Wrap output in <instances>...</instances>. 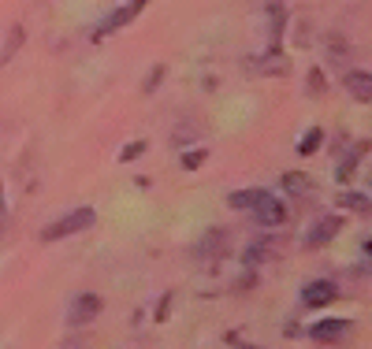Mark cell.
I'll use <instances>...</instances> for the list:
<instances>
[{"instance_id": "6da1fadb", "label": "cell", "mask_w": 372, "mask_h": 349, "mask_svg": "<svg viewBox=\"0 0 372 349\" xmlns=\"http://www.w3.org/2000/svg\"><path fill=\"white\" fill-rule=\"evenodd\" d=\"M97 223V212L94 208H75V212L60 216L56 223H49L41 231V242H60V238H71V234H83L86 227Z\"/></svg>"}, {"instance_id": "7a4b0ae2", "label": "cell", "mask_w": 372, "mask_h": 349, "mask_svg": "<svg viewBox=\"0 0 372 349\" xmlns=\"http://www.w3.org/2000/svg\"><path fill=\"white\" fill-rule=\"evenodd\" d=\"M145 4H149V0H127L123 8H116L112 15H108V19H101L97 23V30H94V38L101 41V38H108V34H116V30H123L127 23H134L138 19V15L145 12Z\"/></svg>"}, {"instance_id": "3957f363", "label": "cell", "mask_w": 372, "mask_h": 349, "mask_svg": "<svg viewBox=\"0 0 372 349\" xmlns=\"http://www.w3.org/2000/svg\"><path fill=\"white\" fill-rule=\"evenodd\" d=\"M347 335H350V319H320V324L309 327V338L324 346H339Z\"/></svg>"}, {"instance_id": "277c9868", "label": "cell", "mask_w": 372, "mask_h": 349, "mask_svg": "<svg viewBox=\"0 0 372 349\" xmlns=\"http://www.w3.org/2000/svg\"><path fill=\"white\" fill-rule=\"evenodd\" d=\"M253 216H257L261 227H279V223L287 219V208H283V201H279V197L265 194L257 205H253Z\"/></svg>"}, {"instance_id": "5b68a950", "label": "cell", "mask_w": 372, "mask_h": 349, "mask_svg": "<svg viewBox=\"0 0 372 349\" xmlns=\"http://www.w3.org/2000/svg\"><path fill=\"white\" fill-rule=\"evenodd\" d=\"M101 308H105V301L97 297V293H78V297L71 301V308H67V319L71 324H89Z\"/></svg>"}, {"instance_id": "8992f818", "label": "cell", "mask_w": 372, "mask_h": 349, "mask_svg": "<svg viewBox=\"0 0 372 349\" xmlns=\"http://www.w3.org/2000/svg\"><path fill=\"white\" fill-rule=\"evenodd\" d=\"M339 219L335 216H324V219H316V223L309 227V234H305V249H324V245L331 242L335 234H339Z\"/></svg>"}, {"instance_id": "52a82bcc", "label": "cell", "mask_w": 372, "mask_h": 349, "mask_svg": "<svg viewBox=\"0 0 372 349\" xmlns=\"http://www.w3.org/2000/svg\"><path fill=\"white\" fill-rule=\"evenodd\" d=\"M335 297H339V290H335V282H328V279H316L302 290L305 308H324V305H331Z\"/></svg>"}, {"instance_id": "ba28073f", "label": "cell", "mask_w": 372, "mask_h": 349, "mask_svg": "<svg viewBox=\"0 0 372 349\" xmlns=\"http://www.w3.org/2000/svg\"><path fill=\"white\" fill-rule=\"evenodd\" d=\"M342 82H347V89H350L358 100H365V104L372 100V75H369V71H350Z\"/></svg>"}, {"instance_id": "9c48e42d", "label": "cell", "mask_w": 372, "mask_h": 349, "mask_svg": "<svg viewBox=\"0 0 372 349\" xmlns=\"http://www.w3.org/2000/svg\"><path fill=\"white\" fill-rule=\"evenodd\" d=\"M228 242H231V238H228V231H208L205 234V242L201 245H197V253H201V256H223V253H228Z\"/></svg>"}, {"instance_id": "30bf717a", "label": "cell", "mask_w": 372, "mask_h": 349, "mask_svg": "<svg viewBox=\"0 0 372 349\" xmlns=\"http://www.w3.org/2000/svg\"><path fill=\"white\" fill-rule=\"evenodd\" d=\"M279 186H283L287 194H305V190H313V182H309V174H302V171H287L283 179H279Z\"/></svg>"}, {"instance_id": "8fae6325", "label": "cell", "mask_w": 372, "mask_h": 349, "mask_svg": "<svg viewBox=\"0 0 372 349\" xmlns=\"http://www.w3.org/2000/svg\"><path fill=\"white\" fill-rule=\"evenodd\" d=\"M261 197H265V190H234L228 201H231V208H250L253 212V205H257Z\"/></svg>"}, {"instance_id": "7c38bea8", "label": "cell", "mask_w": 372, "mask_h": 349, "mask_svg": "<svg viewBox=\"0 0 372 349\" xmlns=\"http://www.w3.org/2000/svg\"><path fill=\"white\" fill-rule=\"evenodd\" d=\"M19 45H23V26L15 23V26H12V34H8V41H4V49H0V63L12 60L15 52H19Z\"/></svg>"}, {"instance_id": "4fadbf2b", "label": "cell", "mask_w": 372, "mask_h": 349, "mask_svg": "<svg viewBox=\"0 0 372 349\" xmlns=\"http://www.w3.org/2000/svg\"><path fill=\"white\" fill-rule=\"evenodd\" d=\"M320 137H324V131H320V126H313V131L305 134L302 142H298V153H302V156H313L316 149H320Z\"/></svg>"}, {"instance_id": "5bb4252c", "label": "cell", "mask_w": 372, "mask_h": 349, "mask_svg": "<svg viewBox=\"0 0 372 349\" xmlns=\"http://www.w3.org/2000/svg\"><path fill=\"white\" fill-rule=\"evenodd\" d=\"M339 201H342L347 208H353V212H369V197H365V194H342Z\"/></svg>"}, {"instance_id": "9a60e30c", "label": "cell", "mask_w": 372, "mask_h": 349, "mask_svg": "<svg viewBox=\"0 0 372 349\" xmlns=\"http://www.w3.org/2000/svg\"><path fill=\"white\" fill-rule=\"evenodd\" d=\"M205 164V149H194V153H183V168L186 171H194V168H201Z\"/></svg>"}, {"instance_id": "2e32d148", "label": "cell", "mask_w": 372, "mask_h": 349, "mask_svg": "<svg viewBox=\"0 0 372 349\" xmlns=\"http://www.w3.org/2000/svg\"><path fill=\"white\" fill-rule=\"evenodd\" d=\"M142 149H145V145H142V142H134L131 149H123V160H134V156H142Z\"/></svg>"}, {"instance_id": "e0dca14e", "label": "cell", "mask_w": 372, "mask_h": 349, "mask_svg": "<svg viewBox=\"0 0 372 349\" xmlns=\"http://www.w3.org/2000/svg\"><path fill=\"white\" fill-rule=\"evenodd\" d=\"M0 231H4V186H0Z\"/></svg>"}]
</instances>
